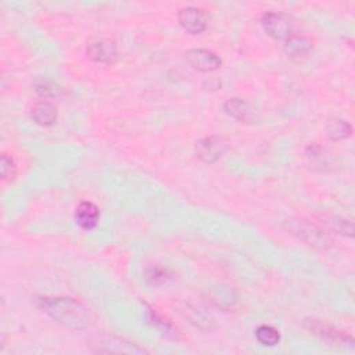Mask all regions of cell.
Instances as JSON below:
<instances>
[{
  "label": "cell",
  "mask_w": 355,
  "mask_h": 355,
  "mask_svg": "<svg viewBox=\"0 0 355 355\" xmlns=\"http://www.w3.org/2000/svg\"><path fill=\"white\" fill-rule=\"evenodd\" d=\"M283 226L286 231H289L291 235L301 239L304 243L308 246L318 248V250H326L330 246L329 236L317 225L298 220V218H289L283 222Z\"/></svg>",
  "instance_id": "2"
},
{
  "label": "cell",
  "mask_w": 355,
  "mask_h": 355,
  "mask_svg": "<svg viewBox=\"0 0 355 355\" xmlns=\"http://www.w3.org/2000/svg\"><path fill=\"white\" fill-rule=\"evenodd\" d=\"M186 60L194 70L201 73H211L222 66L221 57L206 49H190L186 52Z\"/></svg>",
  "instance_id": "5"
},
{
  "label": "cell",
  "mask_w": 355,
  "mask_h": 355,
  "mask_svg": "<svg viewBox=\"0 0 355 355\" xmlns=\"http://www.w3.org/2000/svg\"><path fill=\"white\" fill-rule=\"evenodd\" d=\"M178 18H179V23L183 27V29L192 35L202 34L209 27L207 13L202 9H198L194 6L182 9L179 12Z\"/></svg>",
  "instance_id": "6"
},
{
  "label": "cell",
  "mask_w": 355,
  "mask_h": 355,
  "mask_svg": "<svg viewBox=\"0 0 355 355\" xmlns=\"http://www.w3.org/2000/svg\"><path fill=\"white\" fill-rule=\"evenodd\" d=\"M225 113L232 118L241 121V122H252L256 120V110L248 101L243 98H229L225 106Z\"/></svg>",
  "instance_id": "11"
},
{
  "label": "cell",
  "mask_w": 355,
  "mask_h": 355,
  "mask_svg": "<svg viewBox=\"0 0 355 355\" xmlns=\"http://www.w3.org/2000/svg\"><path fill=\"white\" fill-rule=\"evenodd\" d=\"M38 307L59 324L73 329H86L90 325V314L82 304L70 297H36Z\"/></svg>",
  "instance_id": "1"
},
{
  "label": "cell",
  "mask_w": 355,
  "mask_h": 355,
  "mask_svg": "<svg viewBox=\"0 0 355 355\" xmlns=\"http://www.w3.org/2000/svg\"><path fill=\"white\" fill-rule=\"evenodd\" d=\"M228 150V143L221 136H207L201 139L196 144V151L200 160L207 164L218 161Z\"/></svg>",
  "instance_id": "4"
},
{
  "label": "cell",
  "mask_w": 355,
  "mask_h": 355,
  "mask_svg": "<svg viewBox=\"0 0 355 355\" xmlns=\"http://www.w3.org/2000/svg\"><path fill=\"white\" fill-rule=\"evenodd\" d=\"M256 337L260 344L268 345V347H274V345L279 344V341H280V333L274 326H269V325H261L256 330Z\"/></svg>",
  "instance_id": "16"
},
{
  "label": "cell",
  "mask_w": 355,
  "mask_h": 355,
  "mask_svg": "<svg viewBox=\"0 0 355 355\" xmlns=\"http://www.w3.org/2000/svg\"><path fill=\"white\" fill-rule=\"evenodd\" d=\"M17 171V166L13 160V157L3 155L2 160H0V174H2V178L6 179H13Z\"/></svg>",
  "instance_id": "18"
},
{
  "label": "cell",
  "mask_w": 355,
  "mask_h": 355,
  "mask_svg": "<svg viewBox=\"0 0 355 355\" xmlns=\"http://www.w3.org/2000/svg\"><path fill=\"white\" fill-rule=\"evenodd\" d=\"M264 31L274 39L282 40L289 39L294 35V23L290 16L279 12H268L261 20Z\"/></svg>",
  "instance_id": "3"
},
{
  "label": "cell",
  "mask_w": 355,
  "mask_h": 355,
  "mask_svg": "<svg viewBox=\"0 0 355 355\" xmlns=\"http://www.w3.org/2000/svg\"><path fill=\"white\" fill-rule=\"evenodd\" d=\"M88 56L90 60L100 64H114L118 59V50L114 42L98 39L88 46Z\"/></svg>",
  "instance_id": "7"
},
{
  "label": "cell",
  "mask_w": 355,
  "mask_h": 355,
  "mask_svg": "<svg viewBox=\"0 0 355 355\" xmlns=\"http://www.w3.org/2000/svg\"><path fill=\"white\" fill-rule=\"evenodd\" d=\"M31 117L38 125L50 127L57 120V110L52 103H49V101H39V103H36L32 107Z\"/></svg>",
  "instance_id": "13"
},
{
  "label": "cell",
  "mask_w": 355,
  "mask_h": 355,
  "mask_svg": "<svg viewBox=\"0 0 355 355\" xmlns=\"http://www.w3.org/2000/svg\"><path fill=\"white\" fill-rule=\"evenodd\" d=\"M314 49V43L310 38L302 35H291L289 39H286L285 43V52L289 59L301 62L307 59Z\"/></svg>",
  "instance_id": "9"
},
{
  "label": "cell",
  "mask_w": 355,
  "mask_h": 355,
  "mask_svg": "<svg viewBox=\"0 0 355 355\" xmlns=\"http://www.w3.org/2000/svg\"><path fill=\"white\" fill-rule=\"evenodd\" d=\"M304 326H306L310 332H313L315 336L324 339L328 343H333V344H352L354 343V339L350 334H345L332 326H328V325L322 324L321 321L308 319L304 322Z\"/></svg>",
  "instance_id": "8"
},
{
  "label": "cell",
  "mask_w": 355,
  "mask_h": 355,
  "mask_svg": "<svg viewBox=\"0 0 355 355\" xmlns=\"http://www.w3.org/2000/svg\"><path fill=\"white\" fill-rule=\"evenodd\" d=\"M98 217H100V211L92 201H82L77 207L75 211L77 224L85 231H92L93 228H96L98 222Z\"/></svg>",
  "instance_id": "12"
},
{
  "label": "cell",
  "mask_w": 355,
  "mask_h": 355,
  "mask_svg": "<svg viewBox=\"0 0 355 355\" xmlns=\"http://www.w3.org/2000/svg\"><path fill=\"white\" fill-rule=\"evenodd\" d=\"M97 348V352H117V354H142L144 352L143 348H139L137 345H133L129 341H125L118 337H106L100 339L97 344H94Z\"/></svg>",
  "instance_id": "10"
},
{
  "label": "cell",
  "mask_w": 355,
  "mask_h": 355,
  "mask_svg": "<svg viewBox=\"0 0 355 355\" xmlns=\"http://www.w3.org/2000/svg\"><path fill=\"white\" fill-rule=\"evenodd\" d=\"M326 132H328V136L330 140H343L351 135L352 128L344 120H333L329 122Z\"/></svg>",
  "instance_id": "15"
},
{
  "label": "cell",
  "mask_w": 355,
  "mask_h": 355,
  "mask_svg": "<svg viewBox=\"0 0 355 355\" xmlns=\"http://www.w3.org/2000/svg\"><path fill=\"white\" fill-rule=\"evenodd\" d=\"M174 276V272L168 268H163L160 265H153L148 267L144 271V279L147 280V283L153 285V286H160L164 285L166 282H168L171 278Z\"/></svg>",
  "instance_id": "14"
},
{
  "label": "cell",
  "mask_w": 355,
  "mask_h": 355,
  "mask_svg": "<svg viewBox=\"0 0 355 355\" xmlns=\"http://www.w3.org/2000/svg\"><path fill=\"white\" fill-rule=\"evenodd\" d=\"M325 224L332 229L336 233L339 235H345L348 237H352V233H354V229H352V224L347 220H343V218H339V217H329L325 220Z\"/></svg>",
  "instance_id": "17"
}]
</instances>
